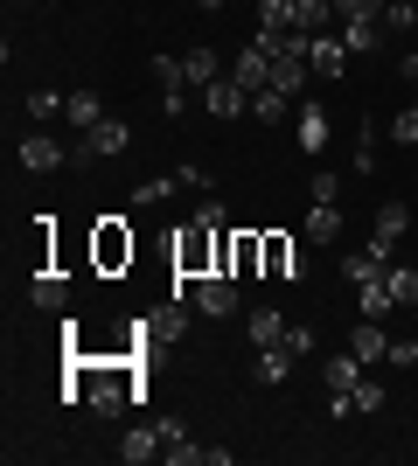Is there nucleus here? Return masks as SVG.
Wrapping results in <instances>:
<instances>
[{"label": "nucleus", "mask_w": 418, "mask_h": 466, "mask_svg": "<svg viewBox=\"0 0 418 466\" xmlns=\"http://www.w3.org/2000/svg\"><path fill=\"white\" fill-rule=\"evenodd\" d=\"M209 237H217V230H202V223H189V237H181V244H175V265H181V272H189V279L217 272V265H209Z\"/></svg>", "instance_id": "8"}, {"label": "nucleus", "mask_w": 418, "mask_h": 466, "mask_svg": "<svg viewBox=\"0 0 418 466\" xmlns=\"http://www.w3.org/2000/svg\"><path fill=\"white\" fill-rule=\"evenodd\" d=\"M63 112H70V126H77V133H91V126L105 118V97H98V91H70V105H63Z\"/></svg>", "instance_id": "25"}, {"label": "nucleus", "mask_w": 418, "mask_h": 466, "mask_svg": "<svg viewBox=\"0 0 418 466\" xmlns=\"http://www.w3.org/2000/svg\"><path fill=\"white\" fill-rule=\"evenodd\" d=\"M63 299H70V286H63L56 272H42V279H36V307H42V313H63Z\"/></svg>", "instance_id": "30"}, {"label": "nucleus", "mask_w": 418, "mask_h": 466, "mask_svg": "<svg viewBox=\"0 0 418 466\" xmlns=\"http://www.w3.org/2000/svg\"><path fill=\"white\" fill-rule=\"evenodd\" d=\"M342 223H349V216H342V202H314V209H307V237H314V244H335Z\"/></svg>", "instance_id": "22"}, {"label": "nucleus", "mask_w": 418, "mask_h": 466, "mask_svg": "<svg viewBox=\"0 0 418 466\" xmlns=\"http://www.w3.org/2000/svg\"><path fill=\"white\" fill-rule=\"evenodd\" d=\"M335 21V0H293V28H307V35H328Z\"/></svg>", "instance_id": "19"}, {"label": "nucleus", "mask_w": 418, "mask_h": 466, "mask_svg": "<svg viewBox=\"0 0 418 466\" xmlns=\"http://www.w3.org/2000/svg\"><path fill=\"white\" fill-rule=\"evenodd\" d=\"M362 376H370V362H362L356 349H342V355H328V362H321V383H328V390H356Z\"/></svg>", "instance_id": "13"}, {"label": "nucleus", "mask_w": 418, "mask_h": 466, "mask_svg": "<svg viewBox=\"0 0 418 466\" xmlns=\"http://www.w3.org/2000/svg\"><path fill=\"white\" fill-rule=\"evenodd\" d=\"M196 223H202V230H223V202H217V195H202V209H196Z\"/></svg>", "instance_id": "39"}, {"label": "nucleus", "mask_w": 418, "mask_h": 466, "mask_svg": "<svg viewBox=\"0 0 418 466\" xmlns=\"http://www.w3.org/2000/svg\"><path fill=\"white\" fill-rule=\"evenodd\" d=\"M202 97H209V112H217V118H251V91H244L238 77H217Z\"/></svg>", "instance_id": "11"}, {"label": "nucleus", "mask_w": 418, "mask_h": 466, "mask_svg": "<svg viewBox=\"0 0 418 466\" xmlns=\"http://www.w3.org/2000/svg\"><path fill=\"white\" fill-rule=\"evenodd\" d=\"M160 460H168V466H196L202 460V446L175 425V418H160Z\"/></svg>", "instance_id": "14"}, {"label": "nucleus", "mask_w": 418, "mask_h": 466, "mask_svg": "<svg viewBox=\"0 0 418 466\" xmlns=\"http://www.w3.org/2000/svg\"><path fill=\"white\" fill-rule=\"evenodd\" d=\"M328 133H335V126H328V112H321V105H300V112H293L300 154H328Z\"/></svg>", "instance_id": "7"}, {"label": "nucleus", "mask_w": 418, "mask_h": 466, "mask_svg": "<svg viewBox=\"0 0 418 466\" xmlns=\"http://www.w3.org/2000/svg\"><path fill=\"white\" fill-rule=\"evenodd\" d=\"M307 77H314V63H307V56H272V91L300 97V91H307Z\"/></svg>", "instance_id": "18"}, {"label": "nucleus", "mask_w": 418, "mask_h": 466, "mask_svg": "<svg viewBox=\"0 0 418 466\" xmlns=\"http://www.w3.org/2000/svg\"><path fill=\"white\" fill-rule=\"evenodd\" d=\"M119 460H126V466L160 460V425H133V431H126V446H119Z\"/></svg>", "instance_id": "20"}, {"label": "nucleus", "mask_w": 418, "mask_h": 466, "mask_svg": "<svg viewBox=\"0 0 418 466\" xmlns=\"http://www.w3.org/2000/svg\"><path fill=\"white\" fill-rule=\"evenodd\" d=\"M77 383H84V404L105 410V418H119L126 397H139V390H133V370H77Z\"/></svg>", "instance_id": "2"}, {"label": "nucleus", "mask_w": 418, "mask_h": 466, "mask_svg": "<svg viewBox=\"0 0 418 466\" xmlns=\"http://www.w3.org/2000/svg\"><path fill=\"white\" fill-rule=\"evenodd\" d=\"M391 139H398V147H418V105H412V112H398V118H391Z\"/></svg>", "instance_id": "36"}, {"label": "nucleus", "mask_w": 418, "mask_h": 466, "mask_svg": "<svg viewBox=\"0 0 418 466\" xmlns=\"http://www.w3.org/2000/svg\"><path fill=\"white\" fill-rule=\"evenodd\" d=\"M181 77H189V84H202V91H209V84L223 77V63H217V49H189V56H181Z\"/></svg>", "instance_id": "24"}, {"label": "nucleus", "mask_w": 418, "mask_h": 466, "mask_svg": "<svg viewBox=\"0 0 418 466\" xmlns=\"http://www.w3.org/2000/svg\"><path fill=\"white\" fill-rule=\"evenodd\" d=\"M356 307H362V320H383V313L398 307V299H391V279H370V286H356Z\"/></svg>", "instance_id": "26"}, {"label": "nucleus", "mask_w": 418, "mask_h": 466, "mask_svg": "<svg viewBox=\"0 0 418 466\" xmlns=\"http://www.w3.org/2000/svg\"><path fill=\"white\" fill-rule=\"evenodd\" d=\"M147 334H154V341H181V334H189V313H181V299H175V307H160L154 320H147Z\"/></svg>", "instance_id": "29"}, {"label": "nucleus", "mask_w": 418, "mask_h": 466, "mask_svg": "<svg viewBox=\"0 0 418 466\" xmlns=\"http://www.w3.org/2000/svg\"><path fill=\"white\" fill-rule=\"evenodd\" d=\"M307 63H314V77H342V70H349V42L342 35H314Z\"/></svg>", "instance_id": "15"}, {"label": "nucleus", "mask_w": 418, "mask_h": 466, "mask_svg": "<svg viewBox=\"0 0 418 466\" xmlns=\"http://www.w3.org/2000/svg\"><path fill=\"white\" fill-rule=\"evenodd\" d=\"M126 147H133V126H126V118H98L91 133H77V147H70V167H91V160H119Z\"/></svg>", "instance_id": "1"}, {"label": "nucleus", "mask_w": 418, "mask_h": 466, "mask_svg": "<svg viewBox=\"0 0 418 466\" xmlns=\"http://www.w3.org/2000/svg\"><path fill=\"white\" fill-rule=\"evenodd\" d=\"M56 112H63L56 91H28V118H56Z\"/></svg>", "instance_id": "37"}, {"label": "nucleus", "mask_w": 418, "mask_h": 466, "mask_svg": "<svg viewBox=\"0 0 418 466\" xmlns=\"http://www.w3.org/2000/svg\"><path fill=\"white\" fill-rule=\"evenodd\" d=\"M412 230V209H404V202H383L377 209V230H370V251L383 258V265H398V237Z\"/></svg>", "instance_id": "3"}, {"label": "nucleus", "mask_w": 418, "mask_h": 466, "mask_svg": "<svg viewBox=\"0 0 418 466\" xmlns=\"http://www.w3.org/2000/svg\"><path fill=\"white\" fill-rule=\"evenodd\" d=\"M196 7H223V0H196Z\"/></svg>", "instance_id": "42"}, {"label": "nucleus", "mask_w": 418, "mask_h": 466, "mask_svg": "<svg viewBox=\"0 0 418 466\" xmlns=\"http://www.w3.org/2000/svg\"><path fill=\"white\" fill-rule=\"evenodd\" d=\"M251 118H259V126H279V118H293V97L265 84V91H251Z\"/></svg>", "instance_id": "23"}, {"label": "nucleus", "mask_w": 418, "mask_h": 466, "mask_svg": "<svg viewBox=\"0 0 418 466\" xmlns=\"http://www.w3.org/2000/svg\"><path fill=\"white\" fill-rule=\"evenodd\" d=\"M391 370H418V341H391Z\"/></svg>", "instance_id": "40"}, {"label": "nucleus", "mask_w": 418, "mask_h": 466, "mask_svg": "<svg viewBox=\"0 0 418 466\" xmlns=\"http://www.w3.org/2000/svg\"><path fill=\"white\" fill-rule=\"evenodd\" d=\"M418 28V7L412 0H391V7H383V35H412Z\"/></svg>", "instance_id": "32"}, {"label": "nucleus", "mask_w": 418, "mask_h": 466, "mask_svg": "<svg viewBox=\"0 0 418 466\" xmlns=\"http://www.w3.org/2000/svg\"><path fill=\"white\" fill-rule=\"evenodd\" d=\"M383 272H391V265H383L370 244H362V251H342V279H349V286H370V279H383Z\"/></svg>", "instance_id": "21"}, {"label": "nucleus", "mask_w": 418, "mask_h": 466, "mask_svg": "<svg viewBox=\"0 0 418 466\" xmlns=\"http://www.w3.org/2000/svg\"><path fill=\"white\" fill-rule=\"evenodd\" d=\"M349 349H356L362 362H391V334H383V320H356V334H349Z\"/></svg>", "instance_id": "16"}, {"label": "nucleus", "mask_w": 418, "mask_h": 466, "mask_svg": "<svg viewBox=\"0 0 418 466\" xmlns=\"http://www.w3.org/2000/svg\"><path fill=\"white\" fill-rule=\"evenodd\" d=\"M286 35H293V0H259V35H251V42L279 49Z\"/></svg>", "instance_id": "10"}, {"label": "nucleus", "mask_w": 418, "mask_h": 466, "mask_svg": "<svg viewBox=\"0 0 418 466\" xmlns=\"http://www.w3.org/2000/svg\"><path fill=\"white\" fill-rule=\"evenodd\" d=\"M265 279H286V286H300V279H307V251H293L286 237H265Z\"/></svg>", "instance_id": "6"}, {"label": "nucleus", "mask_w": 418, "mask_h": 466, "mask_svg": "<svg viewBox=\"0 0 418 466\" xmlns=\"http://www.w3.org/2000/svg\"><path fill=\"white\" fill-rule=\"evenodd\" d=\"M342 42H349V56H362V49L383 42V21L377 15H342Z\"/></svg>", "instance_id": "17"}, {"label": "nucleus", "mask_w": 418, "mask_h": 466, "mask_svg": "<svg viewBox=\"0 0 418 466\" xmlns=\"http://www.w3.org/2000/svg\"><path fill=\"white\" fill-rule=\"evenodd\" d=\"M383 279H391V299H398V307H418V272L412 265H391Z\"/></svg>", "instance_id": "31"}, {"label": "nucleus", "mask_w": 418, "mask_h": 466, "mask_svg": "<svg viewBox=\"0 0 418 466\" xmlns=\"http://www.w3.org/2000/svg\"><path fill=\"white\" fill-rule=\"evenodd\" d=\"M21 7H28V0H21Z\"/></svg>", "instance_id": "43"}, {"label": "nucleus", "mask_w": 418, "mask_h": 466, "mask_svg": "<svg viewBox=\"0 0 418 466\" xmlns=\"http://www.w3.org/2000/svg\"><path fill=\"white\" fill-rule=\"evenodd\" d=\"M383 7L391 0H335V15H377V21H383Z\"/></svg>", "instance_id": "38"}, {"label": "nucleus", "mask_w": 418, "mask_h": 466, "mask_svg": "<svg viewBox=\"0 0 418 466\" xmlns=\"http://www.w3.org/2000/svg\"><path fill=\"white\" fill-rule=\"evenodd\" d=\"M126 258H133V237H126L119 223H105V230H98V265L112 272V265H126Z\"/></svg>", "instance_id": "27"}, {"label": "nucleus", "mask_w": 418, "mask_h": 466, "mask_svg": "<svg viewBox=\"0 0 418 466\" xmlns=\"http://www.w3.org/2000/svg\"><path fill=\"white\" fill-rule=\"evenodd\" d=\"M356 410H362V418H377V410H383V383L362 376V383H356Z\"/></svg>", "instance_id": "35"}, {"label": "nucleus", "mask_w": 418, "mask_h": 466, "mask_svg": "<svg viewBox=\"0 0 418 466\" xmlns=\"http://www.w3.org/2000/svg\"><path fill=\"white\" fill-rule=\"evenodd\" d=\"M21 167H28V175H56V167H63V160H70V147H63V139H49V133H28V139H21Z\"/></svg>", "instance_id": "5"}, {"label": "nucleus", "mask_w": 418, "mask_h": 466, "mask_svg": "<svg viewBox=\"0 0 418 466\" xmlns=\"http://www.w3.org/2000/svg\"><path fill=\"white\" fill-rule=\"evenodd\" d=\"M293 362H300V355L286 349V341H279V349H259V383H286V376H293Z\"/></svg>", "instance_id": "28"}, {"label": "nucleus", "mask_w": 418, "mask_h": 466, "mask_svg": "<svg viewBox=\"0 0 418 466\" xmlns=\"http://www.w3.org/2000/svg\"><path fill=\"white\" fill-rule=\"evenodd\" d=\"M230 77H238L244 91H265V84H272V49H265V42L238 49V70H230Z\"/></svg>", "instance_id": "12"}, {"label": "nucleus", "mask_w": 418, "mask_h": 466, "mask_svg": "<svg viewBox=\"0 0 418 466\" xmlns=\"http://www.w3.org/2000/svg\"><path fill=\"white\" fill-rule=\"evenodd\" d=\"M244 341H251V349H279V341H286V313L279 307H251L244 313Z\"/></svg>", "instance_id": "9"}, {"label": "nucleus", "mask_w": 418, "mask_h": 466, "mask_svg": "<svg viewBox=\"0 0 418 466\" xmlns=\"http://www.w3.org/2000/svg\"><path fill=\"white\" fill-rule=\"evenodd\" d=\"M196 313H209V320H230V313H238V286H230V272H202L196 279Z\"/></svg>", "instance_id": "4"}, {"label": "nucleus", "mask_w": 418, "mask_h": 466, "mask_svg": "<svg viewBox=\"0 0 418 466\" xmlns=\"http://www.w3.org/2000/svg\"><path fill=\"white\" fill-rule=\"evenodd\" d=\"M307 195H314V202H342V175H335V167H314Z\"/></svg>", "instance_id": "34"}, {"label": "nucleus", "mask_w": 418, "mask_h": 466, "mask_svg": "<svg viewBox=\"0 0 418 466\" xmlns=\"http://www.w3.org/2000/svg\"><path fill=\"white\" fill-rule=\"evenodd\" d=\"M175 181H181V175H160V181H139V188H133V202H139V209H154V202H168V195H175Z\"/></svg>", "instance_id": "33"}, {"label": "nucleus", "mask_w": 418, "mask_h": 466, "mask_svg": "<svg viewBox=\"0 0 418 466\" xmlns=\"http://www.w3.org/2000/svg\"><path fill=\"white\" fill-rule=\"evenodd\" d=\"M404 77L418 84V42H412V49H404Z\"/></svg>", "instance_id": "41"}]
</instances>
